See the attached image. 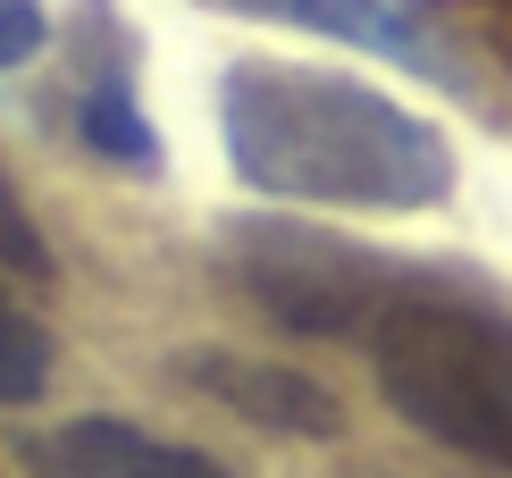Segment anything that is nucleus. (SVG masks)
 Listing matches in <instances>:
<instances>
[{"instance_id": "nucleus-2", "label": "nucleus", "mask_w": 512, "mask_h": 478, "mask_svg": "<svg viewBox=\"0 0 512 478\" xmlns=\"http://www.w3.org/2000/svg\"><path fill=\"white\" fill-rule=\"evenodd\" d=\"M361 344L403 428L512 478V302L471 277L412 269Z\"/></svg>"}, {"instance_id": "nucleus-3", "label": "nucleus", "mask_w": 512, "mask_h": 478, "mask_svg": "<svg viewBox=\"0 0 512 478\" xmlns=\"http://www.w3.org/2000/svg\"><path fill=\"white\" fill-rule=\"evenodd\" d=\"M227 252V277L261 302L286 336H345L361 344L370 319L403 294V277L420 260H395L378 244H353L336 227H311V219H286V210H244L227 219L219 235Z\"/></svg>"}, {"instance_id": "nucleus-8", "label": "nucleus", "mask_w": 512, "mask_h": 478, "mask_svg": "<svg viewBox=\"0 0 512 478\" xmlns=\"http://www.w3.org/2000/svg\"><path fill=\"white\" fill-rule=\"evenodd\" d=\"M51 386V328L0 286V403H34Z\"/></svg>"}, {"instance_id": "nucleus-10", "label": "nucleus", "mask_w": 512, "mask_h": 478, "mask_svg": "<svg viewBox=\"0 0 512 478\" xmlns=\"http://www.w3.org/2000/svg\"><path fill=\"white\" fill-rule=\"evenodd\" d=\"M42 42H51V17H42V0H0V68H26Z\"/></svg>"}, {"instance_id": "nucleus-9", "label": "nucleus", "mask_w": 512, "mask_h": 478, "mask_svg": "<svg viewBox=\"0 0 512 478\" xmlns=\"http://www.w3.org/2000/svg\"><path fill=\"white\" fill-rule=\"evenodd\" d=\"M0 269H17V277H34V286H51V244H42L26 193L9 185V168H0Z\"/></svg>"}, {"instance_id": "nucleus-4", "label": "nucleus", "mask_w": 512, "mask_h": 478, "mask_svg": "<svg viewBox=\"0 0 512 478\" xmlns=\"http://www.w3.org/2000/svg\"><path fill=\"white\" fill-rule=\"evenodd\" d=\"M17 462L34 478H236L219 453L152 437V428L118 420V411H84V420L34 428V437L17 445Z\"/></svg>"}, {"instance_id": "nucleus-5", "label": "nucleus", "mask_w": 512, "mask_h": 478, "mask_svg": "<svg viewBox=\"0 0 512 478\" xmlns=\"http://www.w3.org/2000/svg\"><path fill=\"white\" fill-rule=\"evenodd\" d=\"M185 378H194L210 403H227L236 420L269 428V437H311V445L345 437V403H336L319 378L286 369V361H261V353H227V344H202V353H185Z\"/></svg>"}, {"instance_id": "nucleus-1", "label": "nucleus", "mask_w": 512, "mask_h": 478, "mask_svg": "<svg viewBox=\"0 0 512 478\" xmlns=\"http://www.w3.org/2000/svg\"><path fill=\"white\" fill-rule=\"evenodd\" d=\"M219 143L236 185L294 210H412L454 202V143L395 93L294 59H236L219 76Z\"/></svg>"}, {"instance_id": "nucleus-6", "label": "nucleus", "mask_w": 512, "mask_h": 478, "mask_svg": "<svg viewBox=\"0 0 512 478\" xmlns=\"http://www.w3.org/2000/svg\"><path fill=\"white\" fill-rule=\"evenodd\" d=\"M202 9L261 17V26H294V34H328V42H353V51L403 59V68H437L420 0H202Z\"/></svg>"}, {"instance_id": "nucleus-7", "label": "nucleus", "mask_w": 512, "mask_h": 478, "mask_svg": "<svg viewBox=\"0 0 512 478\" xmlns=\"http://www.w3.org/2000/svg\"><path fill=\"white\" fill-rule=\"evenodd\" d=\"M76 143L110 168H135V177L160 168V135L135 101V51H126V34L101 59H84V76H76Z\"/></svg>"}]
</instances>
